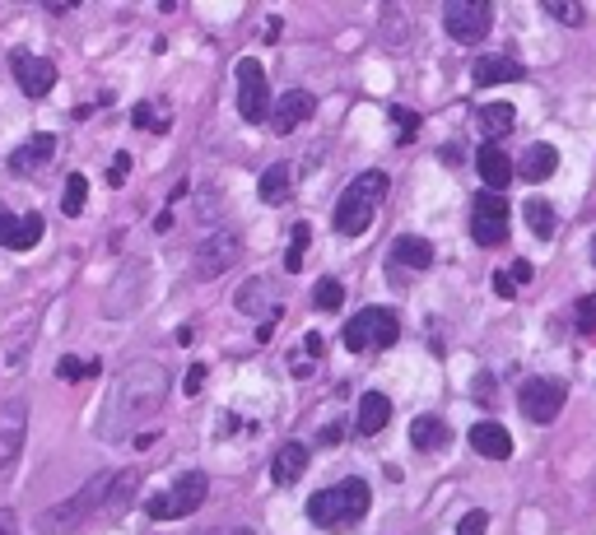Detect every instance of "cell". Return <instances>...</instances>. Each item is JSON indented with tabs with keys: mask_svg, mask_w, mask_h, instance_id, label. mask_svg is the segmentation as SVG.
<instances>
[{
	"mask_svg": "<svg viewBox=\"0 0 596 535\" xmlns=\"http://www.w3.org/2000/svg\"><path fill=\"white\" fill-rule=\"evenodd\" d=\"M163 396H168V373H163L154 359H136L126 363L122 377L112 382L108 391V415H103V438L122 442L136 433V424H145L149 415L163 410Z\"/></svg>",
	"mask_w": 596,
	"mask_h": 535,
	"instance_id": "cell-1",
	"label": "cell"
},
{
	"mask_svg": "<svg viewBox=\"0 0 596 535\" xmlns=\"http://www.w3.org/2000/svg\"><path fill=\"white\" fill-rule=\"evenodd\" d=\"M368 508H373V494H368L364 480H345V484H331L322 494L308 498V522L317 531H345V526L364 522Z\"/></svg>",
	"mask_w": 596,
	"mask_h": 535,
	"instance_id": "cell-2",
	"label": "cell"
},
{
	"mask_svg": "<svg viewBox=\"0 0 596 535\" xmlns=\"http://www.w3.org/2000/svg\"><path fill=\"white\" fill-rule=\"evenodd\" d=\"M112 480H117V475H108V470H103V475H94V480H84L80 489L66 498V503L47 508L38 517L42 535H75L84 522H94V508H103V503L112 498Z\"/></svg>",
	"mask_w": 596,
	"mask_h": 535,
	"instance_id": "cell-3",
	"label": "cell"
},
{
	"mask_svg": "<svg viewBox=\"0 0 596 535\" xmlns=\"http://www.w3.org/2000/svg\"><path fill=\"white\" fill-rule=\"evenodd\" d=\"M382 196H387V173H364L354 177L350 187H345V196H340L336 205V233H345V238H359V233H368L373 228V214H378Z\"/></svg>",
	"mask_w": 596,
	"mask_h": 535,
	"instance_id": "cell-4",
	"label": "cell"
},
{
	"mask_svg": "<svg viewBox=\"0 0 596 535\" xmlns=\"http://www.w3.org/2000/svg\"><path fill=\"white\" fill-rule=\"evenodd\" d=\"M401 340V321L387 308H364L354 312V321L345 326V349L350 354H368V349H392Z\"/></svg>",
	"mask_w": 596,
	"mask_h": 535,
	"instance_id": "cell-5",
	"label": "cell"
},
{
	"mask_svg": "<svg viewBox=\"0 0 596 535\" xmlns=\"http://www.w3.org/2000/svg\"><path fill=\"white\" fill-rule=\"evenodd\" d=\"M205 494H210V480H205L201 470H191V475H182V480H177L168 494L149 498L145 512L154 517V522H177V517H191V512L201 508Z\"/></svg>",
	"mask_w": 596,
	"mask_h": 535,
	"instance_id": "cell-6",
	"label": "cell"
},
{
	"mask_svg": "<svg viewBox=\"0 0 596 535\" xmlns=\"http://www.w3.org/2000/svg\"><path fill=\"white\" fill-rule=\"evenodd\" d=\"M489 24H494L489 0H447V5H443L447 38L461 42V47H475L480 38H489Z\"/></svg>",
	"mask_w": 596,
	"mask_h": 535,
	"instance_id": "cell-7",
	"label": "cell"
},
{
	"mask_svg": "<svg viewBox=\"0 0 596 535\" xmlns=\"http://www.w3.org/2000/svg\"><path fill=\"white\" fill-rule=\"evenodd\" d=\"M238 112H243L247 126H261V121H271V84H266V70H261V61H238Z\"/></svg>",
	"mask_w": 596,
	"mask_h": 535,
	"instance_id": "cell-8",
	"label": "cell"
},
{
	"mask_svg": "<svg viewBox=\"0 0 596 535\" xmlns=\"http://www.w3.org/2000/svg\"><path fill=\"white\" fill-rule=\"evenodd\" d=\"M564 382H555V377H531V382H522V391H517V405H522V415L531 419V424H555L559 410H564Z\"/></svg>",
	"mask_w": 596,
	"mask_h": 535,
	"instance_id": "cell-9",
	"label": "cell"
},
{
	"mask_svg": "<svg viewBox=\"0 0 596 535\" xmlns=\"http://www.w3.org/2000/svg\"><path fill=\"white\" fill-rule=\"evenodd\" d=\"M238 256H243L238 228H215V233L196 247V275H201V280H215V275H224Z\"/></svg>",
	"mask_w": 596,
	"mask_h": 535,
	"instance_id": "cell-10",
	"label": "cell"
},
{
	"mask_svg": "<svg viewBox=\"0 0 596 535\" xmlns=\"http://www.w3.org/2000/svg\"><path fill=\"white\" fill-rule=\"evenodd\" d=\"M28 433V405L24 401H0V470H10L24 452Z\"/></svg>",
	"mask_w": 596,
	"mask_h": 535,
	"instance_id": "cell-11",
	"label": "cell"
},
{
	"mask_svg": "<svg viewBox=\"0 0 596 535\" xmlns=\"http://www.w3.org/2000/svg\"><path fill=\"white\" fill-rule=\"evenodd\" d=\"M10 70L14 80H19V89H24L28 98H47L56 84V61H47V56H28V52H14L10 56Z\"/></svg>",
	"mask_w": 596,
	"mask_h": 535,
	"instance_id": "cell-12",
	"label": "cell"
},
{
	"mask_svg": "<svg viewBox=\"0 0 596 535\" xmlns=\"http://www.w3.org/2000/svg\"><path fill=\"white\" fill-rule=\"evenodd\" d=\"M42 214H24V219H14L10 210H0V247H10V252H28V247H38L42 242Z\"/></svg>",
	"mask_w": 596,
	"mask_h": 535,
	"instance_id": "cell-13",
	"label": "cell"
},
{
	"mask_svg": "<svg viewBox=\"0 0 596 535\" xmlns=\"http://www.w3.org/2000/svg\"><path fill=\"white\" fill-rule=\"evenodd\" d=\"M471 447L480 456H489V461H508V456H513V433L503 424H494V419H480V424L471 428Z\"/></svg>",
	"mask_w": 596,
	"mask_h": 535,
	"instance_id": "cell-14",
	"label": "cell"
},
{
	"mask_svg": "<svg viewBox=\"0 0 596 535\" xmlns=\"http://www.w3.org/2000/svg\"><path fill=\"white\" fill-rule=\"evenodd\" d=\"M475 168H480V182H485V191H499V196H503V187L513 182V173H517L513 159H508L499 145L480 149V154H475Z\"/></svg>",
	"mask_w": 596,
	"mask_h": 535,
	"instance_id": "cell-15",
	"label": "cell"
},
{
	"mask_svg": "<svg viewBox=\"0 0 596 535\" xmlns=\"http://www.w3.org/2000/svg\"><path fill=\"white\" fill-rule=\"evenodd\" d=\"M312 112H317V103H312L308 89H289V94L275 103V117L271 121H275V131H280V135H289V131H298V126H303Z\"/></svg>",
	"mask_w": 596,
	"mask_h": 535,
	"instance_id": "cell-16",
	"label": "cell"
},
{
	"mask_svg": "<svg viewBox=\"0 0 596 535\" xmlns=\"http://www.w3.org/2000/svg\"><path fill=\"white\" fill-rule=\"evenodd\" d=\"M387 424H392V401H387L382 391H368V396H359V410H354V428H359L364 438H378Z\"/></svg>",
	"mask_w": 596,
	"mask_h": 535,
	"instance_id": "cell-17",
	"label": "cell"
},
{
	"mask_svg": "<svg viewBox=\"0 0 596 535\" xmlns=\"http://www.w3.org/2000/svg\"><path fill=\"white\" fill-rule=\"evenodd\" d=\"M308 461H312L308 442H285V447L275 452V461H271V480L275 484H294L298 475L308 470Z\"/></svg>",
	"mask_w": 596,
	"mask_h": 535,
	"instance_id": "cell-18",
	"label": "cell"
},
{
	"mask_svg": "<svg viewBox=\"0 0 596 535\" xmlns=\"http://www.w3.org/2000/svg\"><path fill=\"white\" fill-rule=\"evenodd\" d=\"M522 80V66H517L513 56H480L475 61V84H485V89H494V84H517Z\"/></svg>",
	"mask_w": 596,
	"mask_h": 535,
	"instance_id": "cell-19",
	"label": "cell"
},
{
	"mask_svg": "<svg viewBox=\"0 0 596 535\" xmlns=\"http://www.w3.org/2000/svg\"><path fill=\"white\" fill-rule=\"evenodd\" d=\"M392 261H401L406 270H429V266H434V247H429V238L401 233V238L392 242Z\"/></svg>",
	"mask_w": 596,
	"mask_h": 535,
	"instance_id": "cell-20",
	"label": "cell"
},
{
	"mask_svg": "<svg viewBox=\"0 0 596 535\" xmlns=\"http://www.w3.org/2000/svg\"><path fill=\"white\" fill-rule=\"evenodd\" d=\"M447 442H452V428H447L438 415H420L410 424V447H420V452H438Z\"/></svg>",
	"mask_w": 596,
	"mask_h": 535,
	"instance_id": "cell-21",
	"label": "cell"
},
{
	"mask_svg": "<svg viewBox=\"0 0 596 535\" xmlns=\"http://www.w3.org/2000/svg\"><path fill=\"white\" fill-rule=\"evenodd\" d=\"M517 126V107L513 103H489L480 107V131H485V145H499L503 135Z\"/></svg>",
	"mask_w": 596,
	"mask_h": 535,
	"instance_id": "cell-22",
	"label": "cell"
},
{
	"mask_svg": "<svg viewBox=\"0 0 596 535\" xmlns=\"http://www.w3.org/2000/svg\"><path fill=\"white\" fill-rule=\"evenodd\" d=\"M555 168H559V149L555 145H531L527 154H522V163H517V173L527 177V182H545Z\"/></svg>",
	"mask_w": 596,
	"mask_h": 535,
	"instance_id": "cell-23",
	"label": "cell"
},
{
	"mask_svg": "<svg viewBox=\"0 0 596 535\" xmlns=\"http://www.w3.org/2000/svg\"><path fill=\"white\" fill-rule=\"evenodd\" d=\"M56 154V135H33L24 149H14L10 154V168L14 173H33L38 163H47Z\"/></svg>",
	"mask_w": 596,
	"mask_h": 535,
	"instance_id": "cell-24",
	"label": "cell"
},
{
	"mask_svg": "<svg viewBox=\"0 0 596 535\" xmlns=\"http://www.w3.org/2000/svg\"><path fill=\"white\" fill-rule=\"evenodd\" d=\"M289 191H294V173H289V163H271V168L261 173V201L280 205V201H289Z\"/></svg>",
	"mask_w": 596,
	"mask_h": 535,
	"instance_id": "cell-25",
	"label": "cell"
},
{
	"mask_svg": "<svg viewBox=\"0 0 596 535\" xmlns=\"http://www.w3.org/2000/svg\"><path fill=\"white\" fill-rule=\"evenodd\" d=\"M266 289H271V284L266 280H252V284H243V289H238V294H233V303H238V312H247V317H257V312H266V321H275V303H266Z\"/></svg>",
	"mask_w": 596,
	"mask_h": 535,
	"instance_id": "cell-26",
	"label": "cell"
},
{
	"mask_svg": "<svg viewBox=\"0 0 596 535\" xmlns=\"http://www.w3.org/2000/svg\"><path fill=\"white\" fill-rule=\"evenodd\" d=\"M522 214H527V224H531V233H536V238H555L559 219H555V205H550V201L531 196V201L522 205Z\"/></svg>",
	"mask_w": 596,
	"mask_h": 535,
	"instance_id": "cell-27",
	"label": "cell"
},
{
	"mask_svg": "<svg viewBox=\"0 0 596 535\" xmlns=\"http://www.w3.org/2000/svg\"><path fill=\"white\" fill-rule=\"evenodd\" d=\"M84 201H89V177H84V173H70V177H66V196H61V210L75 219V214L84 210Z\"/></svg>",
	"mask_w": 596,
	"mask_h": 535,
	"instance_id": "cell-28",
	"label": "cell"
},
{
	"mask_svg": "<svg viewBox=\"0 0 596 535\" xmlns=\"http://www.w3.org/2000/svg\"><path fill=\"white\" fill-rule=\"evenodd\" d=\"M475 219H499V224H508V201H503L499 191H480L471 205Z\"/></svg>",
	"mask_w": 596,
	"mask_h": 535,
	"instance_id": "cell-29",
	"label": "cell"
},
{
	"mask_svg": "<svg viewBox=\"0 0 596 535\" xmlns=\"http://www.w3.org/2000/svg\"><path fill=\"white\" fill-rule=\"evenodd\" d=\"M308 242H312V228L308 224H294V242H289V252H285V270H289V275H298V270H303V252H308Z\"/></svg>",
	"mask_w": 596,
	"mask_h": 535,
	"instance_id": "cell-30",
	"label": "cell"
},
{
	"mask_svg": "<svg viewBox=\"0 0 596 535\" xmlns=\"http://www.w3.org/2000/svg\"><path fill=\"white\" fill-rule=\"evenodd\" d=\"M136 484H140L136 470H122V475L112 480V498H108V508H126V503L136 498Z\"/></svg>",
	"mask_w": 596,
	"mask_h": 535,
	"instance_id": "cell-31",
	"label": "cell"
},
{
	"mask_svg": "<svg viewBox=\"0 0 596 535\" xmlns=\"http://www.w3.org/2000/svg\"><path fill=\"white\" fill-rule=\"evenodd\" d=\"M312 303L322 312H336L340 303H345V289H340V280H322L317 289H312Z\"/></svg>",
	"mask_w": 596,
	"mask_h": 535,
	"instance_id": "cell-32",
	"label": "cell"
},
{
	"mask_svg": "<svg viewBox=\"0 0 596 535\" xmlns=\"http://www.w3.org/2000/svg\"><path fill=\"white\" fill-rule=\"evenodd\" d=\"M545 10L555 14L559 24H569V28H578V24H583V19H587V14H583V5H578V0H545Z\"/></svg>",
	"mask_w": 596,
	"mask_h": 535,
	"instance_id": "cell-33",
	"label": "cell"
},
{
	"mask_svg": "<svg viewBox=\"0 0 596 535\" xmlns=\"http://www.w3.org/2000/svg\"><path fill=\"white\" fill-rule=\"evenodd\" d=\"M131 121H136L140 131H154V135L168 131V117H154V107H149V103H140L136 112H131Z\"/></svg>",
	"mask_w": 596,
	"mask_h": 535,
	"instance_id": "cell-34",
	"label": "cell"
},
{
	"mask_svg": "<svg viewBox=\"0 0 596 535\" xmlns=\"http://www.w3.org/2000/svg\"><path fill=\"white\" fill-rule=\"evenodd\" d=\"M578 331L592 335V340H596V294L578 298Z\"/></svg>",
	"mask_w": 596,
	"mask_h": 535,
	"instance_id": "cell-35",
	"label": "cell"
},
{
	"mask_svg": "<svg viewBox=\"0 0 596 535\" xmlns=\"http://www.w3.org/2000/svg\"><path fill=\"white\" fill-rule=\"evenodd\" d=\"M392 121L401 126V145H410V140H415V126H420V117H415L410 107H392Z\"/></svg>",
	"mask_w": 596,
	"mask_h": 535,
	"instance_id": "cell-36",
	"label": "cell"
},
{
	"mask_svg": "<svg viewBox=\"0 0 596 535\" xmlns=\"http://www.w3.org/2000/svg\"><path fill=\"white\" fill-rule=\"evenodd\" d=\"M485 526H489V517L480 508H471L466 517L457 522V535H485Z\"/></svg>",
	"mask_w": 596,
	"mask_h": 535,
	"instance_id": "cell-37",
	"label": "cell"
},
{
	"mask_svg": "<svg viewBox=\"0 0 596 535\" xmlns=\"http://www.w3.org/2000/svg\"><path fill=\"white\" fill-rule=\"evenodd\" d=\"M98 363H80V359H61V377L66 382H80V377H94Z\"/></svg>",
	"mask_w": 596,
	"mask_h": 535,
	"instance_id": "cell-38",
	"label": "cell"
},
{
	"mask_svg": "<svg viewBox=\"0 0 596 535\" xmlns=\"http://www.w3.org/2000/svg\"><path fill=\"white\" fill-rule=\"evenodd\" d=\"M201 387H205V363H191L187 377H182V391H187V396H201Z\"/></svg>",
	"mask_w": 596,
	"mask_h": 535,
	"instance_id": "cell-39",
	"label": "cell"
},
{
	"mask_svg": "<svg viewBox=\"0 0 596 535\" xmlns=\"http://www.w3.org/2000/svg\"><path fill=\"white\" fill-rule=\"evenodd\" d=\"M494 294H499V298H513V294H517V280L499 270V275H494Z\"/></svg>",
	"mask_w": 596,
	"mask_h": 535,
	"instance_id": "cell-40",
	"label": "cell"
},
{
	"mask_svg": "<svg viewBox=\"0 0 596 535\" xmlns=\"http://www.w3.org/2000/svg\"><path fill=\"white\" fill-rule=\"evenodd\" d=\"M126 168H131V154H117V163H112V187H122V177H126Z\"/></svg>",
	"mask_w": 596,
	"mask_h": 535,
	"instance_id": "cell-41",
	"label": "cell"
},
{
	"mask_svg": "<svg viewBox=\"0 0 596 535\" xmlns=\"http://www.w3.org/2000/svg\"><path fill=\"white\" fill-rule=\"evenodd\" d=\"M513 280H517V284L531 280V261H517V266H513Z\"/></svg>",
	"mask_w": 596,
	"mask_h": 535,
	"instance_id": "cell-42",
	"label": "cell"
},
{
	"mask_svg": "<svg viewBox=\"0 0 596 535\" xmlns=\"http://www.w3.org/2000/svg\"><path fill=\"white\" fill-rule=\"evenodd\" d=\"M340 433H345V428H340V424H326V428H322V438H317V442H322V447H326V442H336Z\"/></svg>",
	"mask_w": 596,
	"mask_h": 535,
	"instance_id": "cell-43",
	"label": "cell"
},
{
	"mask_svg": "<svg viewBox=\"0 0 596 535\" xmlns=\"http://www.w3.org/2000/svg\"><path fill=\"white\" fill-rule=\"evenodd\" d=\"M0 535H19V526H14L10 512H0Z\"/></svg>",
	"mask_w": 596,
	"mask_h": 535,
	"instance_id": "cell-44",
	"label": "cell"
},
{
	"mask_svg": "<svg viewBox=\"0 0 596 535\" xmlns=\"http://www.w3.org/2000/svg\"><path fill=\"white\" fill-rule=\"evenodd\" d=\"M261 42H280V24H275V19H266V38Z\"/></svg>",
	"mask_w": 596,
	"mask_h": 535,
	"instance_id": "cell-45",
	"label": "cell"
},
{
	"mask_svg": "<svg viewBox=\"0 0 596 535\" xmlns=\"http://www.w3.org/2000/svg\"><path fill=\"white\" fill-rule=\"evenodd\" d=\"M592 261H596V238H592Z\"/></svg>",
	"mask_w": 596,
	"mask_h": 535,
	"instance_id": "cell-46",
	"label": "cell"
}]
</instances>
